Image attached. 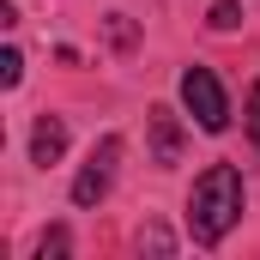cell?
<instances>
[{"label": "cell", "instance_id": "cell-2", "mask_svg": "<svg viewBox=\"0 0 260 260\" xmlns=\"http://www.w3.org/2000/svg\"><path fill=\"white\" fill-rule=\"evenodd\" d=\"M182 103H188V115H194L206 133L230 127V103H224V85H218L212 67H188V73H182Z\"/></svg>", "mask_w": 260, "mask_h": 260}, {"label": "cell", "instance_id": "cell-7", "mask_svg": "<svg viewBox=\"0 0 260 260\" xmlns=\"http://www.w3.org/2000/svg\"><path fill=\"white\" fill-rule=\"evenodd\" d=\"M206 24H212V30H236V24H242V6H236V0H218Z\"/></svg>", "mask_w": 260, "mask_h": 260}, {"label": "cell", "instance_id": "cell-6", "mask_svg": "<svg viewBox=\"0 0 260 260\" xmlns=\"http://www.w3.org/2000/svg\"><path fill=\"white\" fill-rule=\"evenodd\" d=\"M67 248H73V236H67L61 224H55V230H43V236H37V260H61Z\"/></svg>", "mask_w": 260, "mask_h": 260}, {"label": "cell", "instance_id": "cell-9", "mask_svg": "<svg viewBox=\"0 0 260 260\" xmlns=\"http://www.w3.org/2000/svg\"><path fill=\"white\" fill-rule=\"evenodd\" d=\"M248 139H254V151H260V85L248 91Z\"/></svg>", "mask_w": 260, "mask_h": 260}, {"label": "cell", "instance_id": "cell-1", "mask_svg": "<svg viewBox=\"0 0 260 260\" xmlns=\"http://www.w3.org/2000/svg\"><path fill=\"white\" fill-rule=\"evenodd\" d=\"M236 218H242V176H236V164H212L188 194V236L200 248H212L236 230Z\"/></svg>", "mask_w": 260, "mask_h": 260}, {"label": "cell", "instance_id": "cell-3", "mask_svg": "<svg viewBox=\"0 0 260 260\" xmlns=\"http://www.w3.org/2000/svg\"><path fill=\"white\" fill-rule=\"evenodd\" d=\"M115 164H121V133H103L91 164L73 176V206H103L109 188H115Z\"/></svg>", "mask_w": 260, "mask_h": 260}, {"label": "cell", "instance_id": "cell-8", "mask_svg": "<svg viewBox=\"0 0 260 260\" xmlns=\"http://www.w3.org/2000/svg\"><path fill=\"white\" fill-rule=\"evenodd\" d=\"M18 79H24V55H18V49H6V55H0V85L12 91Z\"/></svg>", "mask_w": 260, "mask_h": 260}, {"label": "cell", "instance_id": "cell-4", "mask_svg": "<svg viewBox=\"0 0 260 260\" xmlns=\"http://www.w3.org/2000/svg\"><path fill=\"white\" fill-rule=\"evenodd\" d=\"M145 133H151V164H182V121H176V109H145Z\"/></svg>", "mask_w": 260, "mask_h": 260}, {"label": "cell", "instance_id": "cell-5", "mask_svg": "<svg viewBox=\"0 0 260 260\" xmlns=\"http://www.w3.org/2000/svg\"><path fill=\"white\" fill-rule=\"evenodd\" d=\"M61 151H67V121L61 115H43L37 127H30V164H61Z\"/></svg>", "mask_w": 260, "mask_h": 260}]
</instances>
